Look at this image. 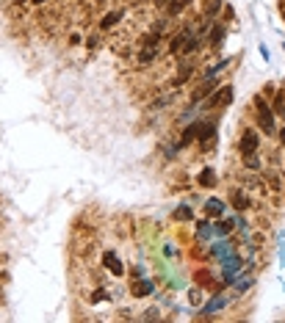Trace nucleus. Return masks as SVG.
<instances>
[{
    "instance_id": "obj_1",
    "label": "nucleus",
    "mask_w": 285,
    "mask_h": 323,
    "mask_svg": "<svg viewBox=\"0 0 285 323\" xmlns=\"http://www.w3.org/2000/svg\"><path fill=\"white\" fill-rule=\"evenodd\" d=\"M258 122H260V127H263V133L266 136H274V111L268 108V102L258 100Z\"/></svg>"
},
{
    "instance_id": "obj_2",
    "label": "nucleus",
    "mask_w": 285,
    "mask_h": 323,
    "mask_svg": "<svg viewBox=\"0 0 285 323\" xmlns=\"http://www.w3.org/2000/svg\"><path fill=\"white\" fill-rule=\"evenodd\" d=\"M255 149H258V133H255V130H247V133L241 136V152H244V158L255 155Z\"/></svg>"
},
{
    "instance_id": "obj_3",
    "label": "nucleus",
    "mask_w": 285,
    "mask_h": 323,
    "mask_svg": "<svg viewBox=\"0 0 285 323\" xmlns=\"http://www.w3.org/2000/svg\"><path fill=\"white\" fill-rule=\"evenodd\" d=\"M230 102H233V89H230V86H225L222 91H216L213 97H210L208 108H219V105H230Z\"/></svg>"
},
{
    "instance_id": "obj_4",
    "label": "nucleus",
    "mask_w": 285,
    "mask_h": 323,
    "mask_svg": "<svg viewBox=\"0 0 285 323\" xmlns=\"http://www.w3.org/2000/svg\"><path fill=\"white\" fill-rule=\"evenodd\" d=\"M103 263H105V268H108L114 276H122V273H125V268H122V263L116 260V254H114V251H108V254L103 257Z\"/></svg>"
},
{
    "instance_id": "obj_5",
    "label": "nucleus",
    "mask_w": 285,
    "mask_h": 323,
    "mask_svg": "<svg viewBox=\"0 0 285 323\" xmlns=\"http://www.w3.org/2000/svg\"><path fill=\"white\" fill-rule=\"evenodd\" d=\"M205 213L210 215V218H219V215L225 213V204L219 202V199H208V202H205Z\"/></svg>"
},
{
    "instance_id": "obj_6",
    "label": "nucleus",
    "mask_w": 285,
    "mask_h": 323,
    "mask_svg": "<svg viewBox=\"0 0 285 323\" xmlns=\"http://www.w3.org/2000/svg\"><path fill=\"white\" fill-rule=\"evenodd\" d=\"M216 136V125H199V130H197V138L205 144V141H210V138Z\"/></svg>"
},
{
    "instance_id": "obj_7",
    "label": "nucleus",
    "mask_w": 285,
    "mask_h": 323,
    "mask_svg": "<svg viewBox=\"0 0 285 323\" xmlns=\"http://www.w3.org/2000/svg\"><path fill=\"white\" fill-rule=\"evenodd\" d=\"M119 17H122L119 11H108V14L100 19V28H105V31H108V28H114L116 22H119Z\"/></svg>"
},
{
    "instance_id": "obj_8",
    "label": "nucleus",
    "mask_w": 285,
    "mask_h": 323,
    "mask_svg": "<svg viewBox=\"0 0 285 323\" xmlns=\"http://www.w3.org/2000/svg\"><path fill=\"white\" fill-rule=\"evenodd\" d=\"M199 185H202V188H213V185H216V174H213L210 169H205L202 174H199Z\"/></svg>"
},
{
    "instance_id": "obj_9",
    "label": "nucleus",
    "mask_w": 285,
    "mask_h": 323,
    "mask_svg": "<svg viewBox=\"0 0 285 323\" xmlns=\"http://www.w3.org/2000/svg\"><path fill=\"white\" fill-rule=\"evenodd\" d=\"M152 293V282H138L136 287H133V296L136 298H144V296H150Z\"/></svg>"
},
{
    "instance_id": "obj_10",
    "label": "nucleus",
    "mask_w": 285,
    "mask_h": 323,
    "mask_svg": "<svg viewBox=\"0 0 285 323\" xmlns=\"http://www.w3.org/2000/svg\"><path fill=\"white\" fill-rule=\"evenodd\" d=\"M186 39H189V31L177 34V36L172 39V44H169V50H172V53H180V50H183V44H186Z\"/></svg>"
},
{
    "instance_id": "obj_11",
    "label": "nucleus",
    "mask_w": 285,
    "mask_h": 323,
    "mask_svg": "<svg viewBox=\"0 0 285 323\" xmlns=\"http://www.w3.org/2000/svg\"><path fill=\"white\" fill-rule=\"evenodd\" d=\"M183 9H186V0H172V3L166 6V14H169V17H177Z\"/></svg>"
},
{
    "instance_id": "obj_12",
    "label": "nucleus",
    "mask_w": 285,
    "mask_h": 323,
    "mask_svg": "<svg viewBox=\"0 0 285 323\" xmlns=\"http://www.w3.org/2000/svg\"><path fill=\"white\" fill-rule=\"evenodd\" d=\"M197 130H199V125H189V127H186V133H183V138H180V146L191 144V141H194V136H197Z\"/></svg>"
},
{
    "instance_id": "obj_13",
    "label": "nucleus",
    "mask_w": 285,
    "mask_h": 323,
    "mask_svg": "<svg viewBox=\"0 0 285 323\" xmlns=\"http://www.w3.org/2000/svg\"><path fill=\"white\" fill-rule=\"evenodd\" d=\"M138 61L141 64H152L155 61V47H144V50L138 53Z\"/></svg>"
},
{
    "instance_id": "obj_14",
    "label": "nucleus",
    "mask_w": 285,
    "mask_h": 323,
    "mask_svg": "<svg viewBox=\"0 0 285 323\" xmlns=\"http://www.w3.org/2000/svg\"><path fill=\"white\" fill-rule=\"evenodd\" d=\"M225 42V28H213V31H210V44H213V47H219V44Z\"/></svg>"
},
{
    "instance_id": "obj_15",
    "label": "nucleus",
    "mask_w": 285,
    "mask_h": 323,
    "mask_svg": "<svg viewBox=\"0 0 285 323\" xmlns=\"http://www.w3.org/2000/svg\"><path fill=\"white\" fill-rule=\"evenodd\" d=\"M213 86H216L213 80H205V86H202L199 91H194V97H191V100H194V102H197V100H202L205 94H210V91H213Z\"/></svg>"
},
{
    "instance_id": "obj_16",
    "label": "nucleus",
    "mask_w": 285,
    "mask_h": 323,
    "mask_svg": "<svg viewBox=\"0 0 285 323\" xmlns=\"http://www.w3.org/2000/svg\"><path fill=\"white\" fill-rule=\"evenodd\" d=\"M189 75H191V67H189V64H183L180 72H177V77H174V86H183L186 80H189Z\"/></svg>"
},
{
    "instance_id": "obj_17",
    "label": "nucleus",
    "mask_w": 285,
    "mask_h": 323,
    "mask_svg": "<svg viewBox=\"0 0 285 323\" xmlns=\"http://www.w3.org/2000/svg\"><path fill=\"white\" fill-rule=\"evenodd\" d=\"M197 47H199V36H194V39H191V36H189V39H186V44H183V53L189 55V53H194V50H197Z\"/></svg>"
},
{
    "instance_id": "obj_18",
    "label": "nucleus",
    "mask_w": 285,
    "mask_h": 323,
    "mask_svg": "<svg viewBox=\"0 0 285 323\" xmlns=\"http://www.w3.org/2000/svg\"><path fill=\"white\" fill-rule=\"evenodd\" d=\"M233 204H235V210H244V207H247V196H241V191H235L233 194Z\"/></svg>"
},
{
    "instance_id": "obj_19",
    "label": "nucleus",
    "mask_w": 285,
    "mask_h": 323,
    "mask_svg": "<svg viewBox=\"0 0 285 323\" xmlns=\"http://www.w3.org/2000/svg\"><path fill=\"white\" fill-rule=\"evenodd\" d=\"M274 111L285 116V94H277V100H274Z\"/></svg>"
},
{
    "instance_id": "obj_20",
    "label": "nucleus",
    "mask_w": 285,
    "mask_h": 323,
    "mask_svg": "<svg viewBox=\"0 0 285 323\" xmlns=\"http://www.w3.org/2000/svg\"><path fill=\"white\" fill-rule=\"evenodd\" d=\"M219 6H222V0H210V6H208V11H205L208 19H213V14L219 11Z\"/></svg>"
},
{
    "instance_id": "obj_21",
    "label": "nucleus",
    "mask_w": 285,
    "mask_h": 323,
    "mask_svg": "<svg viewBox=\"0 0 285 323\" xmlns=\"http://www.w3.org/2000/svg\"><path fill=\"white\" fill-rule=\"evenodd\" d=\"M174 218H177V221H189V218H191V210H189V207H180V210L174 213Z\"/></svg>"
},
{
    "instance_id": "obj_22",
    "label": "nucleus",
    "mask_w": 285,
    "mask_h": 323,
    "mask_svg": "<svg viewBox=\"0 0 285 323\" xmlns=\"http://www.w3.org/2000/svg\"><path fill=\"white\" fill-rule=\"evenodd\" d=\"M103 298H105V290H95V293H92V301H95V304L103 301Z\"/></svg>"
},
{
    "instance_id": "obj_23",
    "label": "nucleus",
    "mask_w": 285,
    "mask_h": 323,
    "mask_svg": "<svg viewBox=\"0 0 285 323\" xmlns=\"http://www.w3.org/2000/svg\"><path fill=\"white\" fill-rule=\"evenodd\" d=\"M230 230H233V224H230V221H225L222 227H219V232H222V235H225V232H230Z\"/></svg>"
},
{
    "instance_id": "obj_24",
    "label": "nucleus",
    "mask_w": 285,
    "mask_h": 323,
    "mask_svg": "<svg viewBox=\"0 0 285 323\" xmlns=\"http://www.w3.org/2000/svg\"><path fill=\"white\" fill-rule=\"evenodd\" d=\"M155 6H166V0H155Z\"/></svg>"
},
{
    "instance_id": "obj_25",
    "label": "nucleus",
    "mask_w": 285,
    "mask_h": 323,
    "mask_svg": "<svg viewBox=\"0 0 285 323\" xmlns=\"http://www.w3.org/2000/svg\"><path fill=\"white\" fill-rule=\"evenodd\" d=\"M280 141H283V144H285V130H283V133H280Z\"/></svg>"
},
{
    "instance_id": "obj_26",
    "label": "nucleus",
    "mask_w": 285,
    "mask_h": 323,
    "mask_svg": "<svg viewBox=\"0 0 285 323\" xmlns=\"http://www.w3.org/2000/svg\"><path fill=\"white\" fill-rule=\"evenodd\" d=\"M34 3H44V0H34Z\"/></svg>"
},
{
    "instance_id": "obj_27",
    "label": "nucleus",
    "mask_w": 285,
    "mask_h": 323,
    "mask_svg": "<svg viewBox=\"0 0 285 323\" xmlns=\"http://www.w3.org/2000/svg\"><path fill=\"white\" fill-rule=\"evenodd\" d=\"M19 3H22V0H19Z\"/></svg>"
}]
</instances>
